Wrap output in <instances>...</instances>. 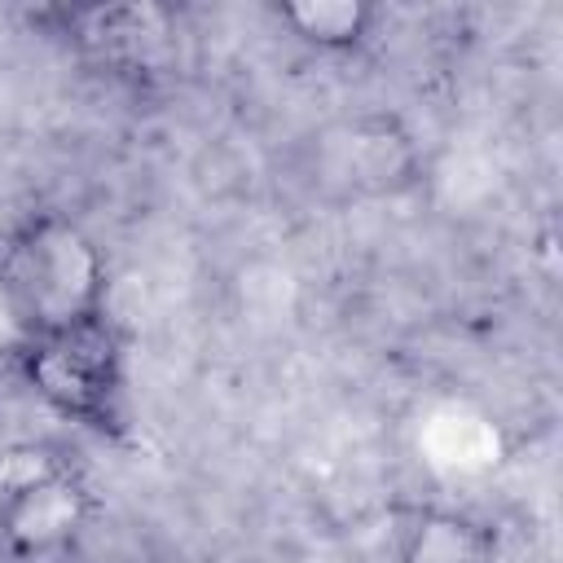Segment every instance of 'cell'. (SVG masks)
Returning <instances> with one entry per match:
<instances>
[{
	"instance_id": "3957f363",
	"label": "cell",
	"mask_w": 563,
	"mask_h": 563,
	"mask_svg": "<svg viewBox=\"0 0 563 563\" xmlns=\"http://www.w3.org/2000/svg\"><path fill=\"white\" fill-rule=\"evenodd\" d=\"M317 176L361 198H391L418 185L422 150L396 114H356L317 136Z\"/></svg>"
},
{
	"instance_id": "5b68a950",
	"label": "cell",
	"mask_w": 563,
	"mask_h": 563,
	"mask_svg": "<svg viewBox=\"0 0 563 563\" xmlns=\"http://www.w3.org/2000/svg\"><path fill=\"white\" fill-rule=\"evenodd\" d=\"M277 22L299 44L343 57V53H361L369 44L378 9L365 0H286V4H277Z\"/></svg>"
},
{
	"instance_id": "52a82bcc",
	"label": "cell",
	"mask_w": 563,
	"mask_h": 563,
	"mask_svg": "<svg viewBox=\"0 0 563 563\" xmlns=\"http://www.w3.org/2000/svg\"><path fill=\"white\" fill-rule=\"evenodd\" d=\"M31 339H35V325L26 321V312H22L13 286H9V277H4V268H0V361L18 365V356L26 352Z\"/></svg>"
},
{
	"instance_id": "6da1fadb",
	"label": "cell",
	"mask_w": 563,
	"mask_h": 563,
	"mask_svg": "<svg viewBox=\"0 0 563 563\" xmlns=\"http://www.w3.org/2000/svg\"><path fill=\"white\" fill-rule=\"evenodd\" d=\"M0 268L35 334L70 330L106 317V290H110L106 251L92 242V233L79 220L62 211L26 216L0 246Z\"/></svg>"
},
{
	"instance_id": "7a4b0ae2",
	"label": "cell",
	"mask_w": 563,
	"mask_h": 563,
	"mask_svg": "<svg viewBox=\"0 0 563 563\" xmlns=\"http://www.w3.org/2000/svg\"><path fill=\"white\" fill-rule=\"evenodd\" d=\"M13 369L66 422L97 431V435L123 431V418H128L123 343H119L110 317L35 334Z\"/></svg>"
},
{
	"instance_id": "277c9868",
	"label": "cell",
	"mask_w": 563,
	"mask_h": 563,
	"mask_svg": "<svg viewBox=\"0 0 563 563\" xmlns=\"http://www.w3.org/2000/svg\"><path fill=\"white\" fill-rule=\"evenodd\" d=\"M92 519V488L70 462H57L0 493V550L22 563L62 559Z\"/></svg>"
},
{
	"instance_id": "8992f818",
	"label": "cell",
	"mask_w": 563,
	"mask_h": 563,
	"mask_svg": "<svg viewBox=\"0 0 563 563\" xmlns=\"http://www.w3.org/2000/svg\"><path fill=\"white\" fill-rule=\"evenodd\" d=\"M396 563H493L488 532L457 510H418Z\"/></svg>"
}]
</instances>
